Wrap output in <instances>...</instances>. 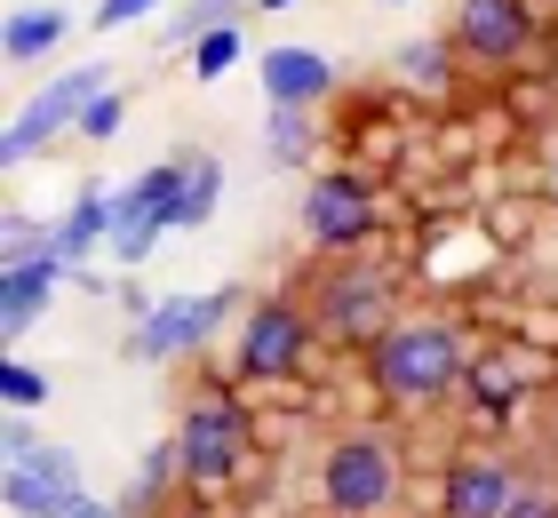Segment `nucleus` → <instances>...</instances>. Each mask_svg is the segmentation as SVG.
I'll list each match as a JSON object with an SVG mask.
<instances>
[{"mask_svg": "<svg viewBox=\"0 0 558 518\" xmlns=\"http://www.w3.org/2000/svg\"><path fill=\"white\" fill-rule=\"evenodd\" d=\"M454 375H463V335H454V320H439V311H415V320H391L384 335H375V391L384 399H447Z\"/></svg>", "mask_w": 558, "mask_h": 518, "instance_id": "1", "label": "nucleus"}, {"mask_svg": "<svg viewBox=\"0 0 558 518\" xmlns=\"http://www.w3.org/2000/svg\"><path fill=\"white\" fill-rule=\"evenodd\" d=\"M319 495L336 518H384L399 503V447L384 431H343L319 455Z\"/></svg>", "mask_w": 558, "mask_h": 518, "instance_id": "2", "label": "nucleus"}, {"mask_svg": "<svg viewBox=\"0 0 558 518\" xmlns=\"http://www.w3.org/2000/svg\"><path fill=\"white\" fill-rule=\"evenodd\" d=\"M312 303L303 296H264L256 311H247V327H240V344H232V368L240 383H288L303 359H312Z\"/></svg>", "mask_w": 558, "mask_h": 518, "instance_id": "3", "label": "nucleus"}, {"mask_svg": "<svg viewBox=\"0 0 558 518\" xmlns=\"http://www.w3.org/2000/svg\"><path fill=\"white\" fill-rule=\"evenodd\" d=\"M312 320H319V335H343V344L384 335V327H391V272L367 264V255L327 264L319 288H312Z\"/></svg>", "mask_w": 558, "mask_h": 518, "instance_id": "4", "label": "nucleus"}, {"mask_svg": "<svg viewBox=\"0 0 558 518\" xmlns=\"http://www.w3.org/2000/svg\"><path fill=\"white\" fill-rule=\"evenodd\" d=\"M247 447H256L247 407L199 399V407H184V431H175V471H184L192 486H223V479L247 471Z\"/></svg>", "mask_w": 558, "mask_h": 518, "instance_id": "5", "label": "nucleus"}, {"mask_svg": "<svg viewBox=\"0 0 558 518\" xmlns=\"http://www.w3.org/2000/svg\"><path fill=\"white\" fill-rule=\"evenodd\" d=\"M105 81L112 72L105 64H81V72H64V81H48L33 104H24V112L9 120V144H0V160L9 168H24V160H40L48 152V136H64L72 120H88V104L105 96Z\"/></svg>", "mask_w": 558, "mask_h": 518, "instance_id": "6", "label": "nucleus"}, {"mask_svg": "<svg viewBox=\"0 0 558 518\" xmlns=\"http://www.w3.org/2000/svg\"><path fill=\"white\" fill-rule=\"evenodd\" d=\"M375 184L367 176H312V192H303V240L327 248V255H360L375 240Z\"/></svg>", "mask_w": 558, "mask_h": 518, "instance_id": "7", "label": "nucleus"}, {"mask_svg": "<svg viewBox=\"0 0 558 518\" xmlns=\"http://www.w3.org/2000/svg\"><path fill=\"white\" fill-rule=\"evenodd\" d=\"M184 168H192V160H160V168H144L136 184L112 200V255H120V264H144L151 240L175 231V192H184Z\"/></svg>", "mask_w": 558, "mask_h": 518, "instance_id": "8", "label": "nucleus"}, {"mask_svg": "<svg viewBox=\"0 0 558 518\" xmlns=\"http://www.w3.org/2000/svg\"><path fill=\"white\" fill-rule=\"evenodd\" d=\"M240 296L232 288H216V296H175V303H151L144 311V327L129 335V359H144V368H160V359H175V351H192L199 335H208L223 311H232Z\"/></svg>", "mask_w": 558, "mask_h": 518, "instance_id": "9", "label": "nucleus"}, {"mask_svg": "<svg viewBox=\"0 0 558 518\" xmlns=\"http://www.w3.org/2000/svg\"><path fill=\"white\" fill-rule=\"evenodd\" d=\"M454 48H463L471 64H519L526 48H535V9H526V0H463Z\"/></svg>", "mask_w": 558, "mask_h": 518, "instance_id": "10", "label": "nucleus"}, {"mask_svg": "<svg viewBox=\"0 0 558 518\" xmlns=\"http://www.w3.org/2000/svg\"><path fill=\"white\" fill-rule=\"evenodd\" d=\"M81 455L72 447H33L24 462H9V510L16 518H64L81 503Z\"/></svg>", "mask_w": 558, "mask_h": 518, "instance_id": "11", "label": "nucleus"}, {"mask_svg": "<svg viewBox=\"0 0 558 518\" xmlns=\"http://www.w3.org/2000/svg\"><path fill=\"white\" fill-rule=\"evenodd\" d=\"M526 495V479H519V462H502V455H463L447 471L439 486V518H502Z\"/></svg>", "mask_w": 558, "mask_h": 518, "instance_id": "12", "label": "nucleus"}, {"mask_svg": "<svg viewBox=\"0 0 558 518\" xmlns=\"http://www.w3.org/2000/svg\"><path fill=\"white\" fill-rule=\"evenodd\" d=\"M264 96L288 104V112H312V104L336 88V64L319 57V48H264Z\"/></svg>", "mask_w": 558, "mask_h": 518, "instance_id": "13", "label": "nucleus"}, {"mask_svg": "<svg viewBox=\"0 0 558 518\" xmlns=\"http://www.w3.org/2000/svg\"><path fill=\"white\" fill-rule=\"evenodd\" d=\"M57 279H64L57 255H16V264H0V327L24 335L40 320V303L57 296Z\"/></svg>", "mask_w": 558, "mask_h": 518, "instance_id": "14", "label": "nucleus"}, {"mask_svg": "<svg viewBox=\"0 0 558 518\" xmlns=\"http://www.w3.org/2000/svg\"><path fill=\"white\" fill-rule=\"evenodd\" d=\"M96 240H112V192H105V184H81V200H72V216L57 224L64 272H81V255H88Z\"/></svg>", "mask_w": 558, "mask_h": 518, "instance_id": "15", "label": "nucleus"}, {"mask_svg": "<svg viewBox=\"0 0 558 518\" xmlns=\"http://www.w3.org/2000/svg\"><path fill=\"white\" fill-rule=\"evenodd\" d=\"M64 9H16L9 16V33H0V48H9V64H24V57H40V48H57L64 40Z\"/></svg>", "mask_w": 558, "mask_h": 518, "instance_id": "16", "label": "nucleus"}, {"mask_svg": "<svg viewBox=\"0 0 558 518\" xmlns=\"http://www.w3.org/2000/svg\"><path fill=\"white\" fill-rule=\"evenodd\" d=\"M216 192H223V168L208 160V152H192V168H184V192H175V231L208 224V216H216Z\"/></svg>", "mask_w": 558, "mask_h": 518, "instance_id": "17", "label": "nucleus"}, {"mask_svg": "<svg viewBox=\"0 0 558 518\" xmlns=\"http://www.w3.org/2000/svg\"><path fill=\"white\" fill-rule=\"evenodd\" d=\"M232 9H240V0H184V9L168 16V40H184V33H199V40H208V33H216V24L232 16ZM247 9H256V0H247Z\"/></svg>", "mask_w": 558, "mask_h": 518, "instance_id": "18", "label": "nucleus"}, {"mask_svg": "<svg viewBox=\"0 0 558 518\" xmlns=\"http://www.w3.org/2000/svg\"><path fill=\"white\" fill-rule=\"evenodd\" d=\"M232 64H240V33H232V24H216V33L192 48V72H199V81H223Z\"/></svg>", "mask_w": 558, "mask_h": 518, "instance_id": "19", "label": "nucleus"}, {"mask_svg": "<svg viewBox=\"0 0 558 518\" xmlns=\"http://www.w3.org/2000/svg\"><path fill=\"white\" fill-rule=\"evenodd\" d=\"M303 144H312V120L288 112V104H271V160H279V168H295V160H303Z\"/></svg>", "mask_w": 558, "mask_h": 518, "instance_id": "20", "label": "nucleus"}, {"mask_svg": "<svg viewBox=\"0 0 558 518\" xmlns=\"http://www.w3.org/2000/svg\"><path fill=\"white\" fill-rule=\"evenodd\" d=\"M399 72H408L415 88H439L447 81V48L439 40H408V48H399Z\"/></svg>", "mask_w": 558, "mask_h": 518, "instance_id": "21", "label": "nucleus"}, {"mask_svg": "<svg viewBox=\"0 0 558 518\" xmlns=\"http://www.w3.org/2000/svg\"><path fill=\"white\" fill-rule=\"evenodd\" d=\"M0 391H9L16 414H33V407L48 399V375H40V368H24V359H9V368H0Z\"/></svg>", "mask_w": 558, "mask_h": 518, "instance_id": "22", "label": "nucleus"}, {"mask_svg": "<svg viewBox=\"0 0 558 518\" xmlns=\"http://www.w3.org/2000/svg\"><path fill=\"white\" fill-rule=\"evenodd\" d=\"M502 518H558V486H535V479H526V495L502 510Z\"/></svg>", "mask_w": 558, "mask_h": 518, "instance_id": "23", "label": "nucleus"}, {"mask_svg": "<svg viewBox=\"0 0 558 518\" xmlns=\"http://www.w3.org/2000/svg\"><path fill=\"white\" fill-rule=\"evenodd\" d=\"M120 112H129V96H112V88H105V96L88 104V120H81V128H88V136H112V128H120Z\"/></svg>", "mask_w": 558, "mask_h": 518, "instance_id": "24", "label": "nucleus"}, {"mask_svg": "<svg viewBox=\"0 0 558 518\" xmlns=\"http://www.w3.org/2000/svg\"><path fill=\"white\" fill-rule=\"evenodd\" d=\"M151 9H160V0H105V9H96V24H112V33H120L129 16H151Z\"/></svg>", "mask_w": 558, "mask_h": 518, "instance_id": "25", "label": "nucleus"}, {"mask_svg": "<svg viewBox=\"0 0 558 518\" xmlns=\"http://www.w3.org/2000/svg\"><path fill=\"white\" fill-rule=\"evenodd\" d=\"M256 9H288V0H256Z\"/></svg>", "mask_w": 558, "mask_h": 518, "instance_id": "26", "label": "nucleus"}]
</instances>
